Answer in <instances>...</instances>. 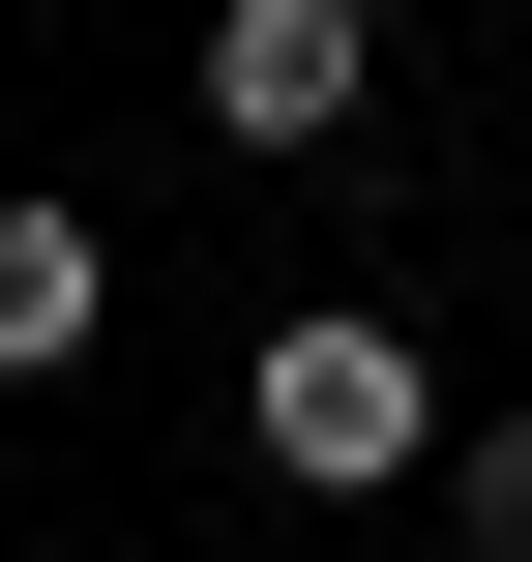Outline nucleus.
I'll return each mask as SVG.
<instances>
[{
	"mask_svg": "<svg viewBox=\"0 0 532 562\" xmlns=\"http://www.w3.org/2000/svg\"><path fill=\"white\" fill-rule=\"evenodd\" d=\"M237 415H267V474H296V504H385V474L444 445V385H415L355 296H326V326H267V356H237Z\"/></svg>",
	"mask_w": 532,
	"mask_h": 562,
	"instance_id": "obj_1",
	"label": "nucleus"
},
{
	"mask_svg": "<svg viewBox=\"0 0 532 562\" xmlns=\"http://www.w3.org/2000/svg\"><path fill=\"white\" fill-rule=\"evenodd\" d=\"M355 89H385L355 0H207V148H355Z\"/></svg>",
	"mask_w": 532,
	"mask_h": 562,
	"instance_id": "obj_2",
	"label": "nucleus"
},
{
	"mask_svg": "<svg viewBox=\"0 0 532 562\" xmlns=\"http://www.w3.org/2000/svg\"><path fill=\"white\" fill-rule=\"evenodd\" d=\"M89 326H118V267H89V207H30V178H0V385H59Z\"/></svg>",
	"mask_w": 532,
	"mask_h": 562,
	"instance_id": "obj_3",
	"label": "nucleus"
},
{
	"mask_svg": "<svg viewBox=\"0 0 532 562\" xmlns=\"http://www.w3.org/2000/svg\"><path fill=\"white\" fill-rule=\"evenodd\" d=\"M474 562H532V415H474Z\"/></svg>",
	"mask_w": 532,
	"mask_h": 562,
	"instance_id": "obj_4",
	"label": "nucleus"
}]
</instances>
